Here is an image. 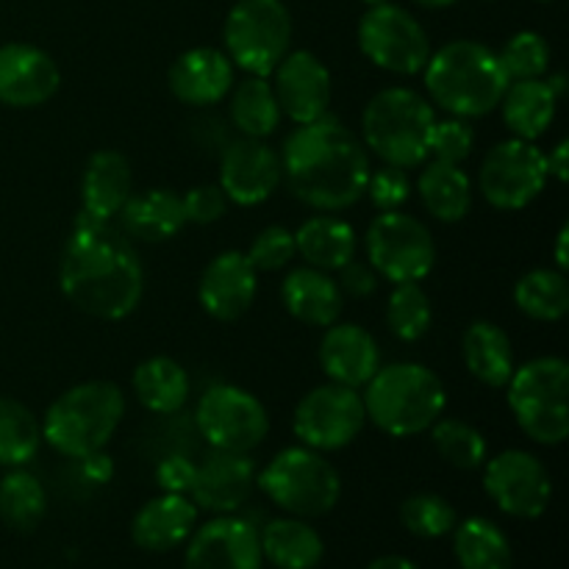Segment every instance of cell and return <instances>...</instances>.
I'll return each mask as SVG.
<instances>
[{
    "mask_svg": "<svg viewBox=\"0 0 569 569\" xmlns=\"http://www.w3.org/2000/svg\"><path fill=\"white\" fill-rule=\"evenodd\" d=\"M59 289L81 315L126 320L144 295V267L131 237L114 222L78 211L59 264Z\"/></svg>",
    "mask_w": 569,
    "mask_h": 569,
    "instance_id": "1",
    "label": "cell"
},
{
    "mask_svg": "<svg viewBox=\"0 0 569 569\" xmlns=\"http://www.w3.org/2000/svg\"><path fill=\"white\" fill-rule=\"evenodd\" d=\"M281 172L289 192L309 209L337 214L365 198L370 153L356 133L333 117L295 126L281 148Z\"/></svg>",
    "mask_w": 569,
    "mask_h": 569,
    "instance_id": "2",
    "label": "cell"
},
{
    "mask_svg": "<svg viewBox=\"0 0 569 569\" xmlns=\"http://www.w3.org/2000/svg\"><path fill=\"white\" fill-rule=\"evenodd\" d=\"M422 78L431 106L461 120L492 114L511 83L498 50L476 39H453L433 50Z\"/></svg>",
    "mask_w": 569,
    "mask_h": 569,
    "instance_id": "3",
    "label": "cell"
},
{
    "mask_svg": "<svg viewBox=\"0 0 569 569\" xmlns=\"http://www.w3.org/2000/svg\"><path fill=\"white\" fill-rule=\"evenodd\" d=\"M367 422L392 439L426 433L448 406L442 378L417 361L381 365L361 389Z\"/></svg>",
    "mask_w": 569,
    "mask_h": 569,
    "instance_id": "4",
    "label": "cell"
},
{
    "mask_svg": "<svg viewBox=\"0 0 569 569\" xmlns=\"http://www.w3.org/2000/svg\"><path fill=\"white\" fill-rule=\"evenodd\" d=\"M126 417V395L114 381H83L67 389L42 417V442L64 459H87L114 439Z\"/></svg>",
    "mask_w": 569,
    "mask_h": 569,
    "instance_id": "5",
    "label": "cell"
},
{
    "mask_svg": "<svg viewBox=\"0 0 569 569\" xmlns=\"http://www.w3.org/2000/svg\"><path fill=\"white\" fill-rule=\"evenodd\" d=\"M433 122L431 100L409 87H389L372 94L361 111V142L383 164L415 170L428 161Z\"/></svg>",
    "mask_w": 569,
    "mask_h": 569,
    "instance_id": "6",
    "label": "cell"
},
{
    "mask_svg": "<svg viewBox=\"0 0 569 569\" xmlns=\"http://www.w3.org/2000/svg\"><path fill=\"white\" fill-rule=\"evenodd\" d=\"M515 422L537 445L567 442L569 437V365L559 356H539L515 367L506 383Z\"/></svg>",
    "mask_w": 569,
    "mask_h": 569,
    "instance_id": "7",
    "label": "cell"
},
{
    "mask_svg": "<svg viewBox=\"0 0 569 569\" xmlns=\"http://www.w3.org/2000/svg\"><path fill=\"white\" fill-rule=\"evenodd\" d=\"M256 487L270 503L292 517H326L342 498V478L326 453L306 445L283 448L256 476Z\"/></svg>",
    "mask_w": 569,
    "mask_h": 569,
    "instance_id": "8",
    "label": "cell"
},
{
    "mask_svg": "<svg viewBox=\"0 0 569 569\" xmlns=\"http://www.w3.org/2000/svg\"><path fill=\"white\" fill-rule=\"evenodd\" d=\"M222 39L237 70L270 78L292 44V14L283 0H237L222 26Z\"/></svg>",
    "mask_w": 569,
    "mask_h": 569,
    "instance_id": "9",
    "label": "cell"
},
{
    "mask_svg": "<svg viewBox=\"0 0 569 569\" xmlns=\"http://www.w3.org/2000/svg\"><path fill=\"white\" fill-rule=\"evenodd\" d=\"M367 264L389 283H420L437 264L431 228L406 211H378L365 233Z\"/></svg>",
    "mask_w": 569,
    "mask_h": 569,
    "instance_id": "10",
    "label": "cell"
},
{
    "mask_svg": "<svg viewBox=\"0 0 569 569\" xmlns=\"http://www.w3.org/2000/svg\"><path fill=\"white\" fill-rule=\"evenodd\" d=\"M356 39H359L365 59L400 78L420 76L433 53L431 39H428L420 20L409 9L389 3V0L367 6L359 20Z\"/></svg>",
    "mask_w": 569,
    "mask_h": 569,
    "instance_id": "11",
    "label": "cell"
},
{
    "mask_svg": "<svg viewBox=\"0 0 569 569\" xmlns=\"http://www.w3.org/2000/svg\"><path fill=\"white\" fill-rule=\"evenodd\" d=\"M194 426L211 450L250 453L270 433V415L248 389L217 383L200 395L194 406Z\"/></svg>",
    "mask_w": 569,
    "mask_h": 569,
    "instance_id": "12",
    "label": "cell"
},
{
    "mask_svg": "<svg viewBox=\"0 0 569 569\" xmlns=\"http://www.w3.org/2000/svg\"><path fill=\"white\" fill-rule=\"evenodd\" d=\"M367 426L365 400L361 389L342 387V383H320L303 395L292 415V431L300 445L320 453H333L361 437Z\"/></svg>",
    "mask_w": 569,
    "mask_h": 569,
    "instance_id": "13",
    "label": "cell"
},
{
    "mask_svg": "<svg viewBox=\"0 0 569 569\" xmlns=\"http://www.w3.org/2000/svg\"><path fill=\"white\" fill-rule=\"evenodd\" d=\"M548 178L545 150L537 142L511 137L483 156L478 189L492 209L520 211L545 192Z\"/></svg>",
    "mask_w": 569,
    "mask_h": 569,
    "instance_id": "14",
    "label": "cell"
},
{
    "mask_svg": "<svg viewBox=\"0 0 569 569\" xmlns=\"http://www.w3.org/2000/svg\"><path fill=\"white\" fill-rule=\"evenodd\" d=\"M483 492L515 520H539L553 500V478L528 450H503L483 461Z\"/></svg>",
    "mask_w": 569,
    "mask_h": 569,
    "instance_id": "15",
    "label": "cell"
},
{
    "mask_svg": "<svg viewBox=\"0 0 569 569\" xmlns=\"http://www.w3.org/2000/svg\"><path fill=\"white\" fill-rule=\"evenodd\" d=\"M281 156L264 139H233L220 159V189L228 203L250 209L276 194L281 187Z\"/></svg>",
    "mask_w": 569,
    "mask_h": 569,
    "instance_id": "16",
    "label": "cell"
},
{
    "mask_svg": "<svg viewBox=\"0 0 569 569\" xmlns=\"http://www.w3.org/2000/svg\"><path fill=\"white\" fill-rule=\"evenodd\" d=\"M270 78L281 114L289 117L295 126H306L328 114L331 72L322 64L320 56L311 50H289Z\"/></svg>",
    "mask_w": 569,
    "mask_h": 569,
    "instance_id": "17",
    "label": "cell"
},
{
    "mask_svg": "<svg viewBox=\"0 0 569 569\" xmlns=\"http://www.w3.org/2000/svg\"><path fill=\"white\" fill-rule=\"evenodd\" d=\"M259 531L248 520L217 515L187 539L183 569H261Z\"/></svg>",
    "mask_w": 569,
    "mask_h": 569,
    "instance_id": "18",
    "label": "cell"
},
{
    "mask_svg": "<svg viewBox=\"0 0 569 569\" xmlns=\"http://www.w3.org/2000/svg\"><path fill=\"white\" fill-rule=\"evenodd\" d=\"M256 476L259 470L250 453L211 450L200 465H194L189 500L209 515H233L253 495Z\"/></svg>",
    "mask_w": 569,
    "mask_h": 569,
    "instance_id": "19",
    "label": "cell"
},
{
    "mask_svg": "<svg viewBox=\"0 0 569 569\" xmlns=\"http://www.w3.org/2000/svg\"><path fill=\"white\" fill-rule=\"evenodd\" d=\"M61 70L48 50L28 42L0 48V103L11 109H37L56 98Z\"/></svg>",
    "mask_w": 569,
    "mask_h": 569,
    "instance_id": "20",
    "label": "cell"
},
{
    "mask_svg": "<svg viewBox=\"0 0 569 569\" xmlns=\"http://www.w3.org/2000/svg\"><path fill=\"white\" fill-rule=\"evenodd\" d=\"M259 295V272L242 250L214 256L200 272L198 300L217 322H233L250 311Z\"/></svg>",
    "mask_w": 569,
    "mask_h": 569,
    "instance_id": "21",
    "label": "cell"
},
{
    "mask_svg": "<svg viewBox=\"0 0 569 569\" xmlns=\"http://www.w3.org/2000/svg\"><path fill=\"white\" fill-rule=\"evenodd\" d=\"M320 367L328 381L365 389V383L381 367V350L376 337L359 322H333L322 333Z\"/></svg>",
    "mask_w": 569,
    "mask_h": 569,
    "instance_id": "22",
    "label": "cell"
},
{
    "mask_svg": "<svg viewBox=\"0 0 569 569\" xmlns=\"http://www.w3.org/2000/svg\"><path fill=\"white\" fill-rule=\"evenodd\" d=\"M233 70L237 67L231 64L226 50L203 44V48L183 50L172 61L167 83H170L172 98L181 100L183 106H214L231 92Z\"/></svg>",
    "mask_w": 569,
    "mask_h": 569,
    "instance_id": "23",
    "label": "cell"
},
{
    "mask_svg": "<svg viewBox=\"0 0 569 569\" xmlns=\"http://www.w3.org/2000/svg\"><path fill=\"white\" fill-rule=\"evenodd\" d=\"M198 526V506L187 495L161 492L148 500L131 520V539L144 553H167L192 537Z\"/></svg>",
    "mask_w": 569,
    "mask_h": 569,
    "instance_id": "24",
    "label": "cell"
},
{
    "mask_svg": "<svg viewBox=\"0 0 569 569\" xmlns=\"http://www.w3.org/2000/svg\"><path fill=\"white\" fill-rule=\"evenodd\" d=\"M281 303L298 322L311 328H328L339 322L345 309V295L331 272L317 267H295L281 283Z\"/></svg>",
    "mask_w": 569,
    "mask_h": 569,
    "instance_id": "25",
    "label": "cell"
},
{
    "mask_svg": "<svg viewBox=\"0 0 569 569\" xmlns=\"http://www.w3.org/2000/svg\"><path fill=\"white\" fill-rule=\"evenodd\" d=\"M133 192L131 164L120 150H98L89 156L81 176V214L111 222Z\"/></svg>",
    "mask_w": 569,
    "mask_h": 569,
    "instance_id": "26",
    "label": "cell"
},
{
    "mask_svg": "<svg viewBox=\"0 0 569 569\" xmlns=\"http://www.w3.org/2000/svg\"><path fill=\"white\" fill-rule=\"evenodd\" d=\"M120 228L131 239L139 242H170L172 237L183 231L187 217H183L181 194L172 189H144V192H131L120 214Z\"/></svg>",
    "mask_w": 569,
    "mask_h": 569,
    "instance_id": "27",
    "label": "cell"
},
{
    "mask_svg": "<svg viewBox=\"0 0 569 569\" xmlns=\"http://www.w3.org/2000/svg\"><path fill=\"white\" fill-rule=\"evenodd\" d=\"M461 356L470 376L489 389H503L517 367L509 333L489 320H476L465 328Z\"/></svg>",
    "mask_w": 569,
    "mask_h": 569,
    "instance_id": "28",
    "label": "cell"
},
{
    "mask_svg": "<svg viewBox=\"0 0 569 569\" xmlns=\"http://www.w3.org/2000/svg\"><path fill=\"white\" fill-rule=\"evenodd\" d=\"M259 545L261 556L276 569H317L326 556L317 528L292 515L267 522L259 533Z\"/></svg>",
    "mask_w": 569,
    "mask_h": 569,
    "instance_id": "29",
    "label": "cell"
},
{
    "mask_svg": "<svg viewBox=\"0 0 569 569\" xmlns=\"http://www.w3.org/2000/svg\"><path fill=\"white\" fill-rule=\"evenodd\" d=\"M498 109H503V122L511 131V137L537 142L553 126L556 109H559V94L550 89L545 78L511 81Z\"/></svg>",
    "mask_w": 569,
    "mask_h": 569,
    "instance_id": "30",
    "label": "cell"
},
{
    "mask_svg": "<svg viewBox=\"0 0 569 569\" xmlns=\"http://www.w3.org/2000/svg\"><path fill=\"white\" fill-rule=\"evenodd\" d=\"M295 248L303 264L317 267V270L337 272L348 261L356 259L359 239H356L353 226L333 214H315L295 231Z\"/></svg>",
    "mask_w": 569,
    "mask_h": 569,
    "instance_id": "31",
    "label": "cell"
},
{
    "mask_svg": "<svg viewBox=\"0 0 569 569\" xmlns=\"http://www.w3.org/2000/svg\"><path fill=\"white\" fill-rule=\"evenodd\" d=\"M417 194L439 222H461L472 211V181L461 164L431 159L417 178Z\"/></svg>",
    "mask_w": 569,
    "mask_h": 569,
    "instance_id": "32",
    "label": "cell"
},
{
    "mask_svg": "<svg viewBox=\"0 0 569 569\" xmlns=\"http://www.w3.org/2000/svg\"><path fill=\"white\" fill-rule=\"evenodd\" d=\"M131 389L150 415H176L187 406L192 383L189 372L170 356H150L139 361L131 376Z\"/></svg>",
    "mask_w": 569,
    "mask_h": 569,
    "instance_id": "33",
    "label": "cell"
},
{
    "mask_svg": "<svg viewBox=\"0 0 569 569\" xmlns=\"http://www.w3.org/2000/svg\"><path fill=\"white\" fill-rule=\"evenodd\" d=\"M453 556L461 569H515L509 537L487 517H467L456 522Z\"/></svg>",
    "mask_w": 569,
    "mask_h": 569,
    "instance_id": "34",
    "label": "cell"
},
{
    "mask_svg": "<svg viewBox=\"0 0 569 569\" xmlns=\"http://www.w3.org/2000/svg\"><path fill=\"white\" fill-rule=\"evenodd\" d=\"M228 111L242 137L267 139L281 126V106L272 92L270 78L248 76L242 81H233L228 92Z\"/></svg>",
    "mask_w": 569,
    "mask_h": 569,
    "instance_id": "35",
    "label": "cell"
},
{
    "mask_svg": "<svg viewBox=\"0 0 569 569\" xmlns=\"http://www.w3.org/2000/svg\"><path fill=\"white\" fill-rule=\"evenodd\" d=\"M515 306L537 322H559L569 311L567 276L556 267H537L515 283Z\"/></svg>",
    "mask_w": 569,
    "mask_h": 569,
    "instance_id": "36",
    "label": "cell"
},
{
    "mask_svg": "<svg viewBox=\"0 0 569 569\" xmlns=\"http://www.w3.org/2000/svg\"><path fill=\"white\" fill-rule=\"evenodd\" d=\"M48 511V492L33 472L14 467L0 478V520L17 533H31Z\"/></svg>",
    "mask_w": 569,
    "mask_h": 569,
    "instance_id": "37",
    "label": "cell"
},
{
    "mask_svg": "<svg viewBox=\"0 0 569 569\" xmlns=\"http://www.w3.org/2000/svg\"><path fill=\"white\" fill-rule=\"evenodd\" d=\"M42 448V420L20 400L0 398V467H26Z\"/></svg>",
    "mask_w": 569,
    "mask_h": 569,
    "instance_id": "38",
    "label": "cell"
},
{
    "mask_svg": "<svg viewBox=\"0 0 569 569\" xmlns=\"http://www.w3.org/2000/svg\"><path fill=\"white\" fill-rule=\"evenodd\" d=\"M428 433H431L437 453L456 470H481L483 461H487V437L476 426H470V422L439 417L428 428Z\"/></svg>",
    "mask_w": 569,
    "mask_h": 569,
    "instance_id": "39",
    "label": "cell"
},
{
    "mask_svg": "<svg viewBox=\"0 0 569 569\" xmlns=\"http://www.w3.org/2000/svg\"><path fill=\"white\" fill-rule=\"evenodd\" d=\"M433 322V306L420 283H395L387 300V326L400 342H420Z\"/></svg>",
    "mask_w": 569,
    "mask_h": 569,
    "instance_id": "40",
    "label": "cell"
},
{
    "mask_svg": "<svg viewBox=\"0 0 569 569\" xmlns=\"http://www.w3.org/2000/svg\"><path fill=\"white\" fill-rule=\"evenodd\" d=\"M400 522H403L406 531L420 539H442L453 533L459 515H456L453 503L442 495L417 492L400 506Z\"/></svg>",
    "mask_w": 569,
    "mask_h": 569,
    "instance_id": "41",
    "label": "cell"
},
{
    "mask_svg": "<svg viewBox=\"0 0 569 569\" xmlns=\"http://www.w3.org/2000/svg\"><path fill=\"white\" fill-rule=\"evenodd\" d=\"M498 56L509 81L545 78L550 70V44L537 31H517Z\"/></svg>",
    "mask_w": 569,
    "mask_h": 569,
    "instance_id": "42",
    "label": "cell"
},
{
    "mask_svg": "<svg viewBox=\"0 0 569 569\" xmlns=\"http://www.w3.org/2000/svg\"><path fill=\"white\" fill-rule=\"evenodd\" d=\"M248 261L256 267V272H276L283 270L289 261L298 256L295 248V231L283 226H267L253 237L248 248Z\"/></svg>",
    "mask_w": 569,
    "mask_h": 569,
    "instance_id": "43",
    "label": "cell"
},
{
    "mask_svg": "<svg viewBox=\"0 0 569 569\" xmlns=\"http://www.w3.org/2000/svg\"><path fill=\"white\" fill-rule=\"evenodd\" d=\"M472 148H476V131H472L470 120L448 117V120L433 122L431 144H428V159L461 164L465 159H470Z\"/></svg>",
    "mask_w": 569,
    "mask_h": 569,
    "instance_id": "44",
    "label": "cell"
},
{
    "mask_svg": "<svg viewBox=\"0 0 569 569\" xmlns=\"http://www.w3.org/2000/svg\"><path fill=\"white\" fill-rule=\"evenodd\" d=\"M411 189H415V181H411L409 170L383 164L381 170L370 172L365 194L378 211H398L411 198Z\"/></svg>",
    "mask_w": 569,
    "mask_h": 569,
    "instance_id": "45",
    "label": "cell"
},
{
    "mask_svg": "<svg viewBox=\"0 0 569 569\" xmlns=\"http://www.w3.org/2000/svg\"><path fill=\"white\" fill-rule=\"evenodd\" d=\"M183 217L192 226H211V222L222 220L228 211V198L220 189V183H200L192 187L187 194H181Z\"/></svg>",
    "mask_w": 569,
    "mask_h": 569,
    "instance_id": "46",
    "label": "cell"
},
{
    "mask_svg": "<svg viewBox=\"0 0 569 569\" xmlns=\"http://www.w3.org/2000/svg\"><path fill=\"white\" fill-rule=\"evenodd\" d=\"M194 478V461L183 453H170L156 465V483L161 492L189 495Z\"/></svg>",
    "mask_w": 569,
    "mask_h": 569,
    "instance_id": "47",
    "label": "cell"
},
{
    "mask_svg": "<svg viewBox=\"0 0 569 569\" xmlns=\"http://www.w3.org/2000/svg\"><path fill=\"white\" fill-rule=\"evenodd\" d=\"M339 289L348 298H370V295L378 292V272L372 270L367 261H348L345 267H339Z\"/></svg>",
    "mask_w": 569,
    "mask_h": 569,
    "instance_id": "48",
    "label": "cell"
},
{
    "mask_svg": "<svg viewBox=\"0 0 569 569\" xmlns=\"http://www.w3.org/2000/svg\"><path fill=\"white\" fill-rule=\"evenodd\" d=\"M81 467H83V476H87L92 483H109L111 476H114V465H111V459L103 453V450L81 459Z\"/></svg>",
    "mask_w": 569,
    "mask_h": 569,
    "instance_id": "49",
    "label": "cell"
},
{
    "mask_svg": "<svg viewBox=\"0 0 569 569\" xmlns=\"http://www.w3.org/2000/svg\"><path fill=\"white\" fill-rule=\"evenodd\" d=\"M545 164H548L550 178H556V181H561V183L567 181L569 178V142L567 139L556 142V148L545 153Z\"/></svg>",
    "mask_w": 569,
    "mask_h": 569,
    "instance_id": "50",
    "label": "cell"
},
{
    "mask_svg": "<svg viewBox=\"0 0 569 569\" xmlns=\"http://www.w3.org/2000/svg\"><path fill=\"white\" fill-rule=\"evenodd\" d=\"M567 244H569V226H561L559 228V237H556V250H553L556 270H561V272H567V267H569Z\"/></svg>",
    "mask_w": 569,
    "mask_h": 569,
    "instance_id": "51",
    "label": "cell"
},
{
    "mask_svg": "<svg viewBox=\"0 0 569 569\" xmlns=\"http://www.w3.org/2000/svg\"><path fill=\"white\" fill-rule=\"evenodd\" d=\"M367 569H420L415 561H409L406 556H381V559L370 561Z\"/></svg>",
    "mask_w": 569,
    "mask_h": 569,
    "instance_id": "52",
    "label": "cell"
},
{
    "mask_svg": "<svg viewBox=\"0 0 569 569\" xmlns=\"http://www.w3.org/2000/svg\"><path fill=\"white\" fill-rule=\"evenodd\" d=\"M545 81H548L550 89H553V92L559 94V100L565 98V92H567V78L561 76V72H556V76H548V78H545Z\"/></svg>",
    "mask_w": 569,
    "mask_h": 569,
    "instance_id": "53",
    "label": "cell"
},
{
    "mask_svg": "<svg viewBox=\"0 0 569 569\" xmlns=\"http://www.w3.org/2000/svg\"><path fill=\"white\" fill-rule=\"evenodd\" d=\"M415 3L422 6V9H448L456 0H415Z\"/></svg>",
    "mask_w": 569,
    "mask_h": 569,
    "instance_id": "54",
    "label": "cell"
},
{
    "mask_svg": "<svg viewBox=\"0 0 569 569\" xmlns=\"http://www.w3.org/2000/svg\"><path fill=\"white\" fill-rule=\"evenodd\" d=\"M361 3H367V6H378V3H387V0H361Z\"/></svg>",
    "mask_w": 569,
    "mask_h": 569,
    "instance_id": "55",
    "label": "cell"
},
{
    "mask_svg": "<svg viewBox=\"0 0 569 569\" xmlns=\"http://www.w3.org/2000/svg\"><path fill=\"white\" fill-rule=\"evenodd\" d=\"M539 3H553V0H539Z\"/></svg>",
    "mask_w": 569,
    "mask_h": 569,
    "instance_id": "56",
    "label": "cell"
}]
</instances>
